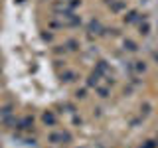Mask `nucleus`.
<instances>
[{
  "label": "nucleus",
  "instance_id": "nucleus-1",
  "mask_svg": "<svg viewBox=\"0 0 158 148\" xmlns=\"http://www.w3.org/2000/svg\"><path fill=\"white\" fill-rule=\"evenodd\" d=\"M124 45H126V47H128V49H132V51H134V49H136V45H134V43H132V41H126V43H124Z\"/></svg>",
  "mask_w": 158,
  "mask_h": 148
}]
</instances>
